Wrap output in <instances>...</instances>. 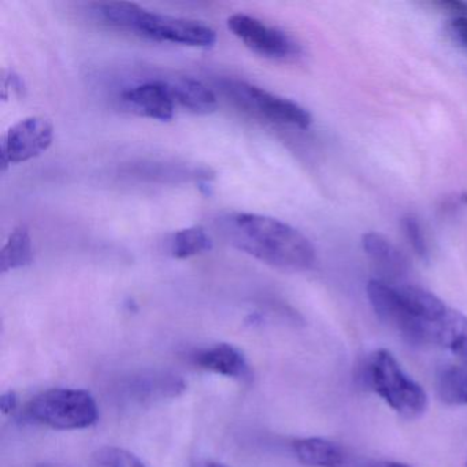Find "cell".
<instances>
[{
	"label": "cell",
	"mask_w": 467,
	"mask_h": 467,
	"mask_svg": "<svg viewBox=\"0 0 467 467\" xmlns=\"http://www.w3.org/2000/svg\"><path fill=\"white\" fill-rule=\"evenodd\" d=\"M294 451L300 463L310 467H338L343 464L344 453L335 442L321 437L295 440Z\"/></svg>",
	"instance_id": "5bb4252c"
},
{
	"label": "cell",
	"mask_w": 467,
	"mask_h": 467,
	"mask_svg": "<svg viewBox=\"0 0 467 467\" xmlns=\"http://www.w3.org/2000/svg\"><path fill=\"white\" fill-rule=\"evenodd\" d=\"M403 229L406 234L407 240L412 250L415 251L418 256L426 259L429 256L428 240H426L425 232L420 226V221L412 215H407L403 218Z\"/></svg>",
	"instance_id": "ffe728a7"
},
{
	"label": "cell",
	"mask_w": 467,
	"mask_h": 467,
	"mask_svg": "<svg viewBox=\"0 0 467 467\" xmlns=\"http://www.w3.org/2000/svg\"><path fill=\"white\" fill-rule=\"evenodd\" d=\"M371 467H411L406 463H400V462H379Z\"/></svg>",
	"instance_id": "603a6c76"
},
{
	"label": "cell",
	"mask_w": 467,
	"mask_h": 467,
	"mask_svg": "<svg viewBox=\"0 0 467 467\" xmlns=\"http://www.w3.org/2000/svg\"><path fill=\"white\" fill-rule=\"evenodd\" d=\"M91 467H146L130 451L119 447H102L92 453Z\"/></svg>",
	"instance_id": "d6986e66"
},
{
	"label": "cell",
	"mask_w": 467,
	"mask_h": 467,
	"mask_svg": "<svg viewBox=\"0 0 467 467\" xmlns=\"http://www.w3.org/2000/svg\"><path fill=\"white\" fill-rule=\"evenodd\" d=\"M451 29L459 42L467 48V17H456L451 24Z\"/></svg>",
	"instance_id": "7402d4cb"
},
{
	"label": "cell",
	"mask_w": 467,
	"mask_h": 467,
	"mask_svg": "<svg viewBox=\"0 0 467 467\" xmlns=\"http://www.w3.org/2000/svg\"><path fill=\"white\" fill-rule=\"evenodd\" d=\"M223 91L243 110L266 121L289 125L299 130H307L313 122V117L307 109L299 103L272 94L254 84L239 80L223 81Z\"/></svg>",
	"instance_id": "5b68a950"
},
{
	"label": "cell",
	"mask_w": 467,
	"mask_h": 467,
	"mask_svg": "<svg viewBox=\"0 0 467 467\" xmlns=\"http://www.w3.org/2000/svg\"><path fill=\"white\" fill-rule=\"evenodd\" d=\"M34 243L26 226H18L0 251V272L23 269L34 262Z\"/></svg>",
	"instance_id": "2e32d148"
},
{
	"label": "cell",
	"mask_w": 467,
	"mask_h": 467,
	"mask_svg": "<svg viewBox=\"0 0 467 467\" xmlns=\"http://www.w3.org/2000/svg\"><path fill=\"white\" fill-rule=\"evenodd\" d=\"M203 467H229L226 464L220 463V462H207Z\"/></svg>",
	"instance_id": "cb8c5ba5"
},
{
	"label": "cell",
	"mask_w": 467,
	"mask_h": 467,
	"mask_svg": "<svg viewBox=\"0 0 467 467\" xmlns=\"http://www.w3.org/2000/svg\"><path fill=\"white\" fill-rule=\"evenodd\" d=\"M368 387L399 415L417 420L428 409L425 389L411 379L388 349H377L366 363Z\"/></svg>",
	"instance_id": "3957f363"
},
{
	"label": "cell",
	"mask_w": 467,
	"mask_h": 467,
	"mask_svg": "<svg viewBox=\"0 0 467 467\" xmlns=\"http://www.w3.org/2000/svg\"><path fill=\"white\" fill-rule=\"evenodd\" d=\"M366 291L374 313L384 324L400 333L409 343H431L429 330L410 310L400 286L381 280H371Z\"/></svg>",
	"instance_id": "52a82bcc"
},
{
	"label": "cell",
	"mask_w": 467,
	"mask_h": 467,
	"mask_svg": "<svg viewBox=\"0 0 467 467\" xmlns=\"http://www.w3.org/2000/svg\"><path fill=\"white\" fill-rule=\"evenodd\" d=\"M97 13L108 26L154 42L203 48L212 47L217 42L214 29L201 21L158 15L130 2L100 4Z\"/></svg>",
	"instance_id": "7a4b0ae2"
},
{
	"label": "cell",
	"mask_w": 467,
	"mask_h": 467,
	"mask_svg": "<svg viewBox=\"0 0 467 467\" xmlns=\"http://www.w3.org/2000/svg\"><path fill=\"white\" fill-rule=\"evenodd\" d=\"M122 100L136 113L157 121H171L176 111V102L165 80L147 81L128 88Z\"/></svg>",
	"instance_id": "9c48e42d"
},
{
	"label": "cell",
	"mask_w": 467,
	"mask_h": 467,
	"mask_svg": "<svg viewBox=\"0 0 467 467\" xmlns=\"http://www.w3.org/2000/svg\"><path fill=\"white\" fill-rule=\"evenodd\" d=\"M18 398L17 393L9 390L5 392L4 395L0 396V410L5 415L13 414L17 409Z\"/></svg>",
	"instance_id": "44dd1931"
},
{
	"label": "cell",
	"mask_w": 467,
	"mask_h": 467,
	"mask_svg": "<svg viewBox=\"0 0 467 467\" xmlns=\"http://www.w3.org/2000/svg\"><path fill=\"white\" fill-rule=\"evenodd\" d=\"M127 389L135 403L149 404L179 398L187 389V384L182 377L154 373L132 379Z\"/></svg>",
	"instance_id": "8fae6325"
},
{
	"label": "cell",
	"mask_w": 467,
	"mask_h": 467,
	"mask_svg": "<svg viewBox=\"0 0 467 467\" xmlns=\"http://www.w3.org/2000/svg\"><path fill=\"white\" fill-rule=\"evenodd\" d=\"M26 414L35 422L57 431H81L98 422L99 409L87 390L53 388L31 400Z\"/></svg>",
	"instance_id": "277c9868"
},
{
	"label": "cell",
	"mask_w": 467,
	"mask_h": 467,
	"mask_svg": "<svg viewBox=\"0 0 467 467\" xmlns=\"http://www.w3.org/2000/svg\"><path fill=\"white\" fill-rule=\"evenodd\" d=\"M193 363L202 370L247 382L253 379L250 363L242 349L228 343L214 344L193 355Z\"/></svg>",
	"instance_id": "30bf717a"
},
{
	"label": "cell",
	"mask_w": 467,
	"mask_h": 467,
	"mask_svg": "<svg viewBox=\"0 0 467 467\" xmlns=\"http://www.w3.org/2000/svg\"><path fill=\"white\" fill-rule=\"evenodd\" d=\"M223 228L234 248L275 269L305 272L316 264L310 240L277 218L236 213L225 218Z\"/></svg>",
	"instance_id": "6da1fadb"
},
{
	"label": "cell",
	"mask_w": 467,
	"mask_h": 467,
	"mask_svg": "<svg viewBox=\"0 0 467 467\" xmlns=\"http://www.w3.org/2000/svg\"><path fill=\"white\" fill-rule=\"evenodd\" d=\"M54 125L45 117L34 116L13 125L2 141V171L10 165L28 162L50 149Z\"/></svg>",
	"instance_id": "ba28073f"
},
{
	"label": "cell",
	"mask_w": 467,
	"mask_h": 467,
	"mask_svg": "<svg viewBox=\"0 0 467 467\" xmlns=\"http://www.w3.org/2000/svg\"><path fill=\"white\" fill-rule=\"evenodd\" d=\"M433 343L452 352L462 363H467V317L448 307L433 327Z\"/></svg>",
	"instance_id": "4fadbf2b"
},
{
	"label": "cell",
	"mask_w": 467,
	"mask_h": 467,
	"mask_svg": "<svg viewBox=\"0 0 467 467\" xmlns=\"http://www.w3.org/2000/svg\"><path fill=\"white\" fill-rule=\"evenodd\" d=\"M228 28L245 47L264 58L288 62L302 56V46L294 36L253 16L244 13L231 16Z\"/></svg>",
	"instance_id": "8992f818"
},
{
	"label": "cell",
	"mask_w": 467,
	"mask_h": 467,
	"mask_svg": "<svg viewBox=\"0 0 467 467\" xmlns=\"http://www.w3.org/2000/svg\"><path fill=\"white\" fill-rule=\"evenodd\" d=\"M165 81L176 105L185 110L199 116H207L217 110V97L201 81L192 78H174Z\"/></svg>",
	"instance_id": "7c38bea8"
},
{
	"label": "cell",
	"mask_w": 467,
	"mask_h": 467,
	"mask_svg": "<svg viewBox=\"0 0 467 467\" xmlns=\"http://www.w3.org/2000/svg\"><path fill=\"white\" fill-rule=\"evenodd\" d=\"M436 388L439 398L444 403L452 406L467 404V363L448 365L440 368Z\"/></svg>",
	"instance_id": "e0dca14e"
},
{
	"label": "cell",
	"mask_w": 467,
	"mask_h": 467,
	"mask_svg": "<svg viewBox=\"0 0 467 467\" xmlns=\"http://www.w3.org/2000/svg\"><path fill=\"white\" fill-rule=\"evenodd\" d=\"M362 247L368 258L373 259L374 264L379 265L385 272L392 275H401L407 272L409 264L406 256L382 234L376 232L363 234Z\"/></svg>",
	"instance_id": "9a60e30c"
},
{
	"label": "cell",
	"mask_w": 467,
	"mask_h": 467,
	"mask_svg": "<svg viewBox=\"0 0 467 467\" xmlns=\"http://www.w3.org/2000/svg\"><path fill=\"white\" fill-rule=\"evenodd\" d=\"M213 242L202 226H191L176 232L171 240V253L174 258L187 259L212 250Z\"/></svg>",
	"instance_id": "ac0fdd59"
}]
</instances>
